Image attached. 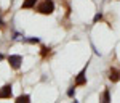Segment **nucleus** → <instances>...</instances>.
<instances>
[{
  "instance_id": "nucleus-3",
  "label": "nucleus",
  "mask_w": 120,
  "mask_h": 103,
  "mask_svg": "<svg viewBox=\"0 0 120 103\" xmlns=\"http://www.w3.org/2000/svg\"><path fill=\"white\" fill-rule=\"evenodd\" d=\"M85 73H86V66H85L82 71H80V73L77 74V77H75V82H74L75 87H79V85H85V84H86V76H85Z\"/></svg>"
},
{
  "instance_id": "nucleus-12",
  "label": "nucleus",
  "mask_w": 120,
  "mask_h": 103,
  "mask_svg": "<svg viewBox=\"0 0 120 103\" xmlns=\"http://www.w3.org/2000/svg\"><path fill=\"white\" fill-rule=\"evenodd\" d=\"M48 50H50V48H46V47H43V48H42V56H45L46 53H48Z\"/></svg>"
},
{
  "instance_id": "nucleus-1",
  "label": "nucleus",
  "mask_w": 120,
  "mask_h": 103,
  "mask_svg": "<svg viewBox=\"0 0 120 103\" xmlns=\"http://www.w3.org/2000/svg\"><path fill=\"white\" fill-rule=\"evenodd\" d=\"M37 11L42 15H51L55 11V2L53 0H43L37 7Z\"/></svg>"
},
{
  "instance_id": "nucleus-13",
  "label": "nucleus",
  "mask_w": 120,
  "mask_h": 103,
  "mask_svg": "<svg viewBox=\"0 0 120 103\" xmlns=\"http://www.w3.org/2000/svg\"><path fill=\"white\" fill-rule=\"evenodd\" d=\"M3 26V21H2V16H0V28Z\"/></svg>"
},
{
  "instance_id": "nucleus-8",
  "label": "nucleus",
  "mask_w": 120,
  "mask_h": 103,
  "mask_svg": "<svg viewBox=\"0 0 120 103\" xmlns=\"http://www.w3.org/2000/svg\"><path fill=\"white\" fill-rule=\"evenodd\" d=\"M22 42H27V44H38L40 39L38 37H22Z\"/></svg>"
},
{
  "instance_id": "nucleus-11",
  "label": "nucleus",
  "mask_w": 120,
  "mask_h": 103,
  "mask_svg": "<svg viewBox=\"0 0 120 103\" xmlns=\"http://www.w3.org/2000/svg\"><path fill=\"white\" fill-rule=\"evenodd\" d=\"M67 97H71V98H74V97H75V85H74V87H71V89L67 90Z\"/></svg>"
},
{
  "instance_id": "nucleus-9",
  "label": "nucleus",
  "mask_w": 120,
  "mask_h": 103,
  "mask_svg": "<svg viewBox=\"0 0 120 103\" xmlns=\"http://www.w3.org/2000/svg\"><path fill=\"white\" fill-rule=\"evenodd\" d=\"M16 102H19V103H22V102H30V97H29V95H21V97H18V98H16Z\"/></svg>"
},
{
  "instance_id": "nucleus-6",
  "label": "nucleus",
  "mask_w": 120,
  "mask_h": 103,
  "mask_svg": "<svg viewBox=\"0 0 120 103\" xmlns=\"http://www.w3.org/2000/svg\"><path fill=\"white\" fill-rule=\"evenodd\" d=\"M99 100H101V102H111V92H109V89H106V90L102 92V95L99 97Z\"/></svg>"
},
{
  "instance_id": "nucleus-7",
  "label": "nucleus",
  "mask_w": 120,
  "mask_h": 103,
  "mask_svg": "<svg viewBox=\"0 0 120 103\" xmlns=\"http://www.w3.org/2000/svg\"><path fill=\"white\" fill-rule=\"evenodd\" d=\"M35 3H37V0H24L22 2V8H32V7H35Z\"/></svg>"
},
{
  "instance_id": "nucleus-14",
  "label": "nucleus",
  "mask_w": 120,
  "mask_h": 103,
  "mask_svg": "<svg viewBox=\"0 0 120 103\" xmlns=\"http://www.w3.org/2000/svg\"><path fill=\"white\" fill-rule=\"evenodd\" d=\"M2 60H3V55H2V53H0V61H2Z\"/></svg>"
},
{
  "instance_id": "nucleus-5",
  "label": "nucleus",
  "mask_w": 120,
  "mask_h": 103,
  "mask_svg": "<svg viewBox=\"0 0 120 103\" xmlns=\"http://www.w3.org/2000/svg\"><path fill=\"white\" fill-rule=\"evenodd\" d=\"M109 79H111L112 82H119L120 81V71H117L115 68H112L111 71H109Z\"/></svg>"
},
{
  "instance_id": "nucleus-4",
  "label": "nucleus",
  "mask_w": 120,
  "mask_h": 103,
  "mask_svg": "<svg viewBox=\"0 0 120 103\" xmlns=\"http://www.w3.org/2000/svg\"><path fill=\"white\" fill-rule=\"evenodd\" d=\"M10 97H11V85L5 84L0 89V98H10Z\"/></svg>"
},
{
  "instance_id": "nucleus-10",
  "label": "nucleus",
  "mask_w": 120,
  "mask_h": 103,
  "mask_svg": "<svg viewBox=\"0 0 120 103\" xmlns=\"http://www.w3.org/2000/svg\"><path fill=\"white\" fill-rule=\"evenodd\" d=\"M101 19H102V13H101V11H98V13L94 15V18H93V23L96 24V23H99Z\"/></svg>"
},
{
  "instance_id": "nucleus-2",
  "label": "nucleus",
  "mask_w": 120,
  "mask_h": 103,
  "mask_svg": "<svg viewBox=\"0 0 120 103\" xmlns=\"http://www.w3.org/2000/svg\"><path fill=\"white\" fill-rule=\"evenodd\" d=\"M8 63L13 69H19V68H21V63H22V56L21 55H10Z\"/></svg>"
}]
</instances>
